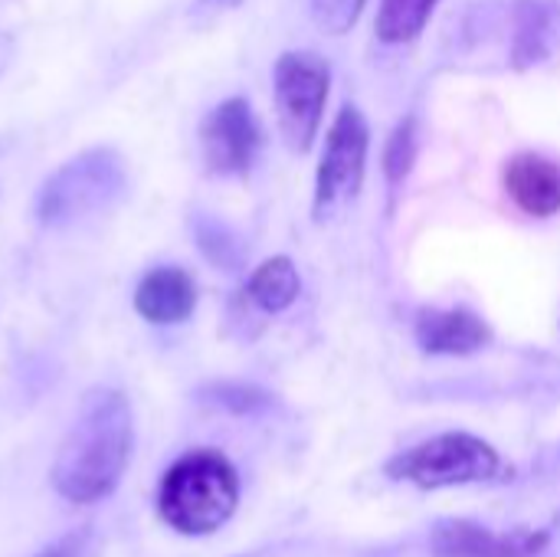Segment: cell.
Here are the masks:
<instances>
[{"mask_svg":"<svg viewBox=\"0 0 560 557\" xmlns=\"http://www.w3.org/2000/svg\"><path fill=\"white\" fill-rule=\"evenodd\" d=\"M194 236H197V246L200 253L217 263L220 269H236V259H240V246H236V236L213 217L200 213L194 217Z\"/></svg>","mask_w":560,"mask_h":557,"instance_id":"9a60e30c","label":"cell"},{"mask_svg":"<svg viewBox=\"0 0 560 557\" xmlns=\"http://www.w3.org/2000/svg\"><path fill=\"white\" fill-rule=\"evenodd\" d=\"M200 148L213 174H246L262 148V128L253 105L243 95L220 102L200 125Z\"/></svg>","mask_w":560,"mask_h":557,"instance_id":"52a82bcc","label":"cell"},{"mask_svg":"<svg viewBox=\"0 0 560 557\" xmlns=\"http://www.w3.org/2000/svg\"><path fill=\"white\" fill-rule=\"evenodd\" d=\"M436 3L440 0H381L377 20H374L377 39L384 46H407V43H413L427 30Z\"/></svg>","mask_w":560,"mask_h":557,"instance_id":"4fadbf2b","label":"cell"},{"mask_svg":"<svg viewBox=\"0 0 560 557\" xmlns=\"http://www.w3.org/2000/svg\"><path fill=\"white\" fill-rule=\"evenodd\" d=\"M368 144L371 131L364 115L354 105H345L328 131L325 154L315 177V217L331 213L345 200H351L361 190L364 164H368Z\"/></svg>","mask_w":560,"mask_h":557,"instance_id":"8992f818","label":"cell"},{"mask_svg":"<svg viewBox=\"0 0 560 557\" xmlns=\"http://www.w3.org/2000/svg\"><path fill=\"white\" fill-rule=\"evenodd\" d=\"M10 62H13V36L0 30V76L10 69Z\"/></svg>","mask_w":560,"mask_h":557,"instance_id":"44dd1931","label":"cell"},{"mask_svg":"<svg viewBox=\"0 0 560 557\" xmlns=\"http://www.w3.org/2000/svg\"><path fill=\"white\" fill-rule=\"evenodd\" d=\"M240 502V476L217 450L184 453L158 486V515L180 535H213Z\"/></svg>","mask_w":560,"mask_h":557,"instance_id":"7a4b0ae2","label":"cell"},{"mask_svg":"<svg viewBox=\"0 0 560 557\" xmlns=\"http://www.w3.org/2000/svg\"><path fill=\"white\" fill-rule=\"evenodd\" d=\"M417 341L427 355H472L492 341V332L472 312H423Z\"/></svg>","mask_w":560,"mask_h":557,"instance_id":"8fae6325","label":"cell"},{"mask_svg":"<svg viewBox=\"0 0 560 557\" xmlns=\"http://www.w3.org/2000/svg\"><path fill=\"white\" fill-rule=\"evenodd\" d=\"M197 305V286L180 266H154L135 289V312L151 325H177L190 318Z\"/></svg>","mask_w":560,"mask_h":557,"instance_id":"9c48e42d","label":"cell"},{"mask_svg":"<svg viewBox=\"0 0 560 557\" xmlns=\"http://www.w3.org/2000/svg\"><path fill=\"white\" fill-rule=\"evenodd\" d=\"M555 7L548 0H515L512 7V66L528 69L551 56L555 49Z\"/></svg>","mask_w":560,"mask_h":557,"instance_id":"7c38bea8","label":"cell"},{"mask_svg":"<svg viewBox=\"0 0 560 557\" xmlns=\"http://www.w3.org/2000/svg\"><path fill=\"white\" fill-rule=\"evenodd\" d=\"M548 535L535 532H512L495 535L472 522H443L433 532V555L436 557H532L545 548Z\"/></svg>","mask_w":560,"mask_h":557,"instance_id":"ba28073f","label":"cell"},{"mask_svg":"<svg viewBox=\"0 0 560 557\" xmlns=\"http://www.w3.org/2000/svg\"><path fill=\"white\" fill-rule=\"evenodd\" d=\"M509 197L532 217H555L560 210V164L545 154H515L505 164Z\"/></svg>","mask_w":560,"mask_h":557,"instance_id":"30bf717a","label":"cell"},{"mask_svg":"<svg viewBox=\"0 0 560 557\" xmlns=\"http://www.w3.org/2000/svg\"><path fill=\"white\" fill-rule=\"evenodd\" d=\"M364 3L368 0H308V10L322 33L341 36L358 23V16L364 13Z\"/></svg>","mask_w":560,"mask_h":557,"instance_id":"e0dca14e","label":"cell"},{"mask_svg":"<svg viewBox=\"0 0 560 557\" xmlns=\"http://www.w3.org/2000/svg\"><path fill=\"white\" fill-rule=\"evenodd\" d=\"M499 453L486 440L469 433H443L390 460L387 476L397 483H413L420 489H443L486 483L499 473Z\"/></svg>","mask_w":560,"mask_h":557,"instance_id":"5b68a950","label":"cell"},{"mask_svg":"<svg viewBox=\"0 0 560 557\" xmlns=\"http://www.w3.org/2000/svg\"><path fill=\"white\" fill-rule=\"evenodd\" d=\"M135 423L131 404L115 387H95L82 397L72 430L66 433L56 463L52 489L75 506L108 499L131 460Z\"/></svg>","mask_w":560,"mask_h":557,"instance_id":"6da1fadb","label":"cell"},{"mask_svg":"<svg viewBox=\"0 0 560 557\" xmlns=\"http://www.w3.org/2000/svg\"><path fill=\"white\" fill-rule=\"evenodd\" d=\"M331 89V66L318 53L289 49L276 59L272 95L282 138L292 151L305 154L322 128L325 102Z\"/></svg>","mask_w":560,"mask_h":557,"instance_id":"277c9868","label":"cell"},{"mask_svg":"<svg viewBox=\"0 0 560 557\" xmlns=\"http://www.w3.org/2000/svg\"><path fill=\"white\" fill-rule=\"evenodd\" d=\"M417 161V118H404L390 141H387V151H384V171H387V181L390 184H400L410 167Z\"/></svg>","mask_w":560,"mask_h":557,"instance_id":"2e32d148","label":"cell"},{"mask_svg":"<svg viewBox=\"0 0 560 557\" xmlns=\"http://www.w3.org/2000/svg\"><path fill=\"white\" fill-rule=\"evenodd\" d=\"M243 0H194L190 3V20L194 23H203V20H217L220 13H226V10H233V7H240Z\"/></svg>","mask_w":560,"mask_h":557,"instance_id":"ffe728a7","label":"cell"},{"mask_svg":"<svg viewBox=\"0 0 560 557\" xmlns=\"http://www.w3.org/2000/svg\"><path fill=\"white\" fill-rule=\"evenodd\" d=\"M85 548H89V529H79V532L62 535L59 542H52L36 557H85Z\"/></svg>","mask_w":560,"mask_h":557,"instance_id":"d6986e66","label":"cell"},{"mask_svg":"<svg viewBox=\"0 0 560 557\" xmlns=\"http://www.w3.org/2000/svg\"><path fill=\"white\" fill-rule=\"evenodd\" d=\"M207 401L210 404H220L226 410H236V414L262 407V394H256L249 387H210L207 391Z\"/></svg>","mask_w":560,"mask_h":557,"instance_id":"ac0fdd59","label":"cell"},{"mask_svg":"<svg viewBox=\"0 0 560 557\" xmlns=\"http://www.w3.org/2000/svg\"><path fill=\"white\" fill-rule=\"evenodd\" d=\"M299 289H302L299 272H295L292 259H285V256L266 259V263L249 276V286H246L249 299H253L262 312H282V309H289V305L299 299Z\"/></svg>","mask_w":560,"mask_h":557,"instance_id":"5bb4252c","label":"cell"},{"mask_svg":"<svg viewBox=\"0 0 560 557\" xmlns=\"http://www.w3.org/2000/svg\"><path fill=\"white\" fill-rule=\"evenodd\" d=\"M128 190V167L112 148H89L59 164L39 187L36 220L49 230L72 227L115 207Z\"/></svg>","mask_w":560,"mask_h":557,"instance_id":"3957f363","label":"cell"}]
</instances>
